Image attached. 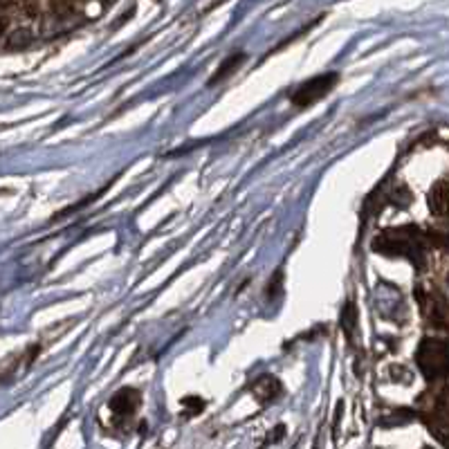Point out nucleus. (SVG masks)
Here are the masks:
<instances>
[{"label": "nucleus", "instance_id": "7ed1b4c3", "mask_svg": "<svg viewBox=\"0 0 449 449\" xmlns=\"http://www.w3.org/2000/svg\"><path fill=\"white\" fill-rule=\"evenodd\" d=\"M339 81L337 72H321L317 76H310L308 81L299 83L297 88L292 90L290 101L294 108H310L317 101H321L323 97H328L330 90L335 88Z\"/></svg>", "mask_w": 449, "mask_h": 449}, {"label": "nucleus", "instance_id": "39448f33", "mask_svg": "<svg viewBox=\"0 0 449 449\" xmlns=\"http://www.w3.org/2000/svg\"><path fill=\"white\" fill-rule=\"evenodd\" d=\"M250 391L261 405H267V403H274V400L283 393V384H281V380L274 375H259L250 382Z\"/></svg>", "mask_w": 449, "mask_h": 449}, {"label": "nucleus", "instance_id": "f257e3e1", "mask_svg": "<svg viewBox=\"0 0 449 449\" xmlns=\"http://www.w3.org/2000/svg\"><path fill=\"white\" fill-rule=\"evenodd\" d=\"M416 364L427 380H441L449 373V346L443 339L425 337L416 350Z\"/></svg>", "mask_w": 449, "mask_h": 449}, {"label": "nucleus", "instance_id": "f8f14e48", "mask_svg": "<svg viewBox=\"0 0 449 449\" xmlns=\"http://www.w3.org/2000/svg\"><path fill=\"white\" fill-rule=\"evenodd\" d=\"M283 432H285V427H283V425H279V427H276V429H274V436H272V438H267V441H272V443H276V441H279V438L283 436Z\"/></svg>", "mask_w": 449, "mask_h": 449}, {"label": "nucleus", "instance_id": "9d476101", "mask_svg": "<svg viewBox=\"0 0 449 449\" xmlns=\"http://www.w3.org/2000/svg\"><path fill=\"white\" fill-rule=\"evenodd\" d=\"M183 407H185L187 416H198L205 409V400H200L198 396H187L183 400Z\"/></svg>", "mask_w": 449, "mask_h": 449}, {"label": "nucleus", "instance_id": "20e7f679", "mask_svg": "<svg viewBox=\"0 0 449 449\" xmlns=\"http://www.w3.org/2000/svg\"><path fill=\"white\" fill-rule=\"evenodd\" d=\"M139 405H142L139 391L133 387H124L108 400V412L117 423H128V420L135 418Z\"/></svg>", "mask_w": 449, "mask_h": 449}, {"label": "nucleus", "instance_id": "0eeeda50", "mask_svg": "<svg viewBox=\"0 0 449 449\" xmlns=\"http://www.w3.org/2000/svg\"><path fill=\"white\" fill-rule=\"evenodd\" d=\"M247 61V54L245 52H236V54H229L227 59L218 65V70L209 76V81H207V85H218V83H223L225 79H229L234 72H238L241 70V65Z\"/></svg>", "mask_w": 449, "mask_h": 449}, {"label": "nucleus", "instance_id": "1a4fd4ad", "mask_svg": "<svg viewBox=\"0 0 449 449\" xmlns=\"http://www.w3.org/2000/svg\"><path fill=\"white\" fill-rule=\"evenodd\" d=\"M357 323V310L353 303H346L341 310V330L346 332V337H353V330H355Z\"/></svg>", "mask_w": 449, "mask_h": 449}, {"label": "nucleus", "instance_id": "6e6552de", "mask_svg": "<svg viewBox=\"0 0 449 449\" xmlns=\"http://www.w3.org/2000/svg\"><path fill=\"white\" fill-rule=\"evenodd\" d=\"M34 43V34L25 27H18V30H9L3 36V50L5 52H16V50H27Z\"/></svg>", "mask_w": 449, "mask_h": 449}, {"label": "nucleus", "instance_id": "423d86ee", "mask_svg": "<svg viewBox=\"0 0 449 449\" xmlns=\"http://www.w3.org/2000/svg\"><path fill=\"white\" fill-rule=\"evenodd\" d=\"M429 209L438 218H445L449 214V180H438L429 191Z\"/></svg>", "mask_w": 449, "mask_h": 449}, {"label": "nucleus", "instance_id": "9b49d317", "mask_svg": "<svg viewBox=\"0 0 449 449\" xmlns=\"http://www.w3.org/2000/svg\"><path fill=\"white\" fill-rule=\"evenodd\" d=\"M281 281H283V274L276 272L274 274V281L267 283V297H270V299H276L281 294Z\"/></svg>", "mask_w": 449, "mask_h": 449}, {"label": "nucleus", "instance_id": "f03ea898", "mask_svg": "<svg viewBox=\"0 0 449 449\" xmlns=\"http://www.w3.org/2000/svg\"><path fill=\"white\" fill-rule=\"evenodd\" d=\"M420 236L416 227H398V229H387L382 232L373 247L380 254H396V256H409L414 259L416 254H420L423 245H420Z\"/></svg>", "mask_w": 449, "mask_h": 449}]
</instances>
